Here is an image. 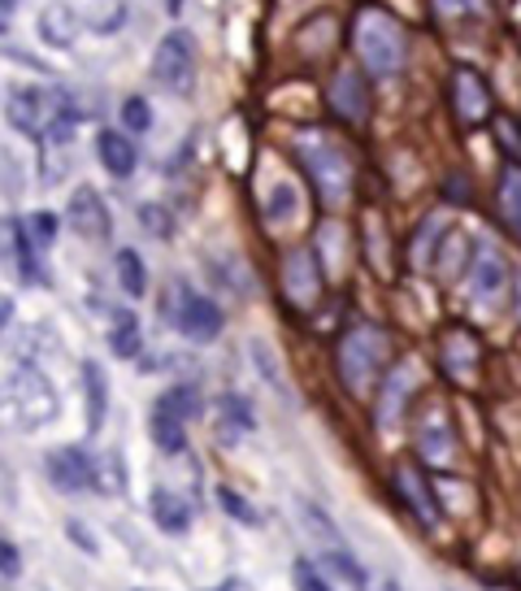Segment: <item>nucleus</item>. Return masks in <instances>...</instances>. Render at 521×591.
<instances>
[{
	"label": "nucleus",
	"mask_w": 521,
	"mask_h": 591,
	"mask_svg": "<svg viewBox=\"0 0 521 591\" xmlns=\"http://www.w3.org/2000/svg\"><path fill=\"white\" fill-rule=\"evenodd\" d=\"M352 49H357L366 74L391 78V74L404 71L409 35L382 4H366V9H357V22H352Z\"/></svg>",
	"instance_id": "1"
},
{
	"label": "nucleus",
	"mask_w": 521,
	"mask_h": 591,
	"mask_svg": "<svg viewBox=\"0 0 521 591\" xmlns=\"http://www.w3.org/2000/svg\"><path fill=\"white\" fill-rule=\"evenodd\" d=\"M296 157L326 205H344L352 196V161L335 140H326L322 131H300Z\"/></svg>",
	"instance_id": "2"
},
{
	"label": "nucleus",
	"mask_w": 521,
	"mask_h": 591,
	"mask_svg": "<svg viewBox=\"0 0 521 591\" xmlns=\"http://www.w3.org/2000/svg\"><path fill=\"white\" fill-rule=\"evenodd\" d=\"M0 418L18 431H35L57 418V391L40 369H18L0 387Z\"/></svg>",
	"instance_id": "3"
},
{
	"label": "nucleus",
	"mask_w": 521,
	"mask_h": 591,
	"mask_svg": "<svg viewBox=\"0 0 521 591\" xmlns=\"http://www.w3.org/2000/svg\"><path fill=\"white\" fill-rule=\"evenodd\" d=\"M335 366H339V378L352 396H366L387 366V331H378L370 322L352 326L335 348Z\"/></svg>",
	"instance_id": "4"
},
{
	"label": "nucleus",
	"mask_w": 521,
	"mask_h": 591,
	"mask_svg": "<svg viewBox=\"0 0 521 591\" xmlns=\"http://www.w3.org/2000/svg\"><path fill=\"white\" fill-rule=\"evenodd\" d=\"M196 413H200V391H196V387L178 383V387L161 391L149 418L152 443H156L165 456H178V452L187 448V422H192Z\"/></svg>",
	"instance_id": "5"
},
{
	"label": "nucleus",
	"mask_w": 521,
	"mask_h": 591,
	"mask_svg": "<svg viewBox=\"0 0 521 591\" xmlns=\"http://www.w3.org/2000/svg\"><path fill=\"white\" fill-rule=\"evenodd\" d=\"M9 122L26 136H57L66 140L70 122H62V100L53 87H40V83H22L13 87V100H9Z\"/></svg>",
	"instance_id": "6"
},
{
	"label": "nucleus",
	"mask_w": 521,
	"mask_h": 591,
	"mask_svg": "<svg viewBox=\"0 0 521 591\" xmlns=\"http://www.w3.org/2000/svg\"><path fill=\"white\" fill-rule=\"evenodd\" d=\"M152 78H156V87H165L174 96H187L196 87V40H192V31L174 26V31L161 35V44L152 53Z\"/></svg>",
	"instance_id": "7"
},
{
	"label": "nucleus",
	"mask_w": 521,
	"mask_h": 591,
	"mask_svg": "<svg viewBox=\"0 0 521 591\" xmlns=\"http://www.w3.org/2000/svg\"><path fill=\"white\" fill-rule=\"evenodd\" d=\"M170 322L178 326V335H187L192 344H214L222 335V309L218 300L192 292V288H174V300H170Z\"/></svg>",
	"instance_id": "8"
},
{
	"label": "nucleus",
	"mask_w": 521,
	"mask_h": 591,
	"mask_svg": "<svg viewBox=\"0 0 521 591\" xmlns=\"http://www.w3.org/2000/svg\"><path fill=\"white\" fill-rule=\"evenodd\" d=\"M465 275H469V296L482 300V304H500L509 283H513L509 261H504V252L496 244H478L469 252V261H465Z\"/></svg>",
	"instance_id": "9"
},
{
	"label": "nucleus",
	"mask_w": 521,
	"mask_h": 591,
	"mask_svg": "<svg viewBox=\"0 0 521 591\" xmlns=\"http://www.w3.org/2000/svg\"><path fill=\"white\" fill-rule=\"evenodd\" d=\"M391 483H395V496L404 501V509L417 517V526H435L439 522V496H435V483H426V474L417 470V465H395V474H391Z\"/></svg>",
	"instance_id": "10"
},
{
	"label": "nucleus",
	"mask_w": 521,
	"mask_h": 591,
	"mask_svg": "<svg viewBox=\"0 0 521 591\" xmlns=\"http://www.w3.org/2000/svg\"><path fill=\"white\" fill-rule=\"evenodd\" d=\"M330 109L344 118V122H366L370 118V78L357 66H344V71L330 78Z\"/></svg>",
	"instance_id": "11"
},
{
	"label": "nucleus",
	"mask_w": 521,
	"mask_h": 591,
	"mask_svg": "<svg viewBox=\"0 0 521 591\" xmlns=\"http://www.w3.org/2000/svg\"><path fill=\"white\" fill-rule=\"evenodd\" d=\"M44 470H48V483L57 492H87V487H96V461L83 448H53L44 456Z\"/></svg>",
	"instance_id": "12"
},
{
	"label": "nucleus",
	"mask_w": 521,
	"mask_h": 591,
	"mask_svg": "<svg viewBox=\"0 0 521 591\" xmlns=\"http://www.w3.org/2000/svg\"><path fill=\"white\" fill-rule=\"evenodd\" d=\"M417 383H422V369H417L413 357H404L400 366L387 374L382 396H378V427H395V418H404V409H409Z\"/></svg>",
	"instance_id": "13"
},
{
	"label": "nucleus",
	"mask_w": 521,
	"mask_h": 591,
	"mask_svg": "<svg viewBox=\"0 0 521 591\" xmlns=\"http://www.w3.org/2000/svg\"><path fill=\"white\" fill-rule=\"evenodd\" d=\"M452 109H456V118L465 127H478V122L491 118V92H487L482 74L469 71V66H460L452 74Z\"/></svg>",
	"instance_id": "14"
},
{
	"label": "nucleus",
	"mask_w": 521,
	"mask_h": 591,
	"mask_svg": "<svg viewBox=\"0 0 521 591\" xmlns=\"http://www.w3.org/2000/svg\"><path fill=\"white\" fill-rule=\"evenodd\" d=\"M283 288H287V300H292L296 309H313V304H317L322 270H317V257H313L308 248L287 252V261H283Z\"/></svg>",
	"instance_id": "15"
},
{
	"label": "nucleus",
	"mask_w": 521,
	"mask_h": 591,
	"mask_svg": "<svg viewBox=\"0 0 521 591\" xmlns=\"http://www.w3.org/2000/svg\"><path fill=\"white\" fill-rule=\"evenodd\" d=\"M417 452L431 461V465H447L456 456V436H452V418H447L444 405H435L422 422H417Z\"/></svg>",
	"instance_id": "16"
},
{
	"label": "nucleus",
	"mask_w": 521,
	"mask_h": 591,
	"mask_svg": "<svg viewBox=\"0 0 521 591\" xmlns=\"http://www.w3.org/2000/svg\"><path fill=\"white\" fill-rule=\"evenodd\" d=\"M66 218L75 226L83 239H109V209H105V201H100V192L96 187H75V196H70V209H66Z\"/></svg>",
	"instance_id": "17"
},
{
	"label": "nucleus",
	"mask_w": 521,
	"mask_h": 591,
	"mask_svg": "<svg viewBox=\"0 0 521 591\" xmlns=\"http://www.w3.org/2000/svg\"><path fill=\"white\" fill-rule=\"evenodd\" d=\"M96 157L113 179H131L135 165H140V152H135L127 131H100L96 136Z\"/></svg>",
	"instance_id": "18"
},
{
	"label": "nucleus",
	"mask_w": 521,
	"mask_h": 591,
	"mask_svg": "<svg viewBox=\"0 0 521 591\" xmlns=\"http://www.w3.org/2000/svg\"><path fill=\"white\" fill-rule=\"evenodd\" d=\"M83 413H87V431L96 436L105 427V413H109V378L96 362L83 366Z\"/></svg>",
	"instance_id": "19"
},
{
	"label": "nucleus",
	"mask_w": 521,
	"mask_h": 591,
	"mask_svg": "<svg viewBox=\"0 0 521 591\" xmlns=\"http://www.w3.org/2000/svg\"><path fill=\"white\" fill-rule=\"evenodd\" d=\"M40 40L44 44H53V49H70L78 40V18L70 4H62V0H53V4H44L40 9Z\"/></svg>",
	"instance_id": "20"
},
{
	"label": "nucleus",
	"mask_w": 521,
	"mask_h": 591,
	"mask_svg": "<svg viewBox=\"0 0 521 591\" xmlns=\"http://www.w3.org/2000/svg\"><path fill=\"white\" fill-rule=\"evenodd\" d=\"M149 509H152V522H156L161 530H170V535H183V530L192 526V505H187L178 492H170V487H152Z\"/></svg>",
	"instance_id": "21"
},
{
	"label": "nucleus",
	"mask_w": 521,
	"mask_h": 591,
	"mask_svg": "<svg viewBox=\"0 0 521 591\" xmlns=\"http://www.w3.org/2000/svg\"><path fill=\"white\" fill-rule=\"evenodd\" d=\"M500 218L521 239V161H509L500 174Z\"/></svg>",
	"instance_id": "22"
},
{
	"label": "nucleus",
	"mask_w": 521,
	"mask_h": 591,
	"mask_svg": "<svg viewBox=\"0 0 521 591\" xmlns=\"http://www.w3.org/2000/svg\"><path fill=\"white\" fill-rule=\"evenodd\" d=\"M109 348H113V357H122V362H131V357H140V348H144V335H140V322H135V313H118L113 318V326H109Z\"/></svg>",
	"instance_id": "23"
},
{
	"label": "nucleus",
	"mask_w": 521,
	"mask_h": 591,
	"mask_svg": "<svg viewBox=\"0 0 521 591\" xmlns=\"http://www.w3.org/2000/svg\"><path fill=\"white\" fill-rule=\"evenodd\" d=\"M296 509H300V517H304V526L326 544V548H348V539H344V530L326 517V509L322 505H313V501H296Z\"/></svg>",
	"instance_id": "24"
},
{
	"label": "nucleus",
	"mask_w": 521,
	"mask_h": 591,
	"mask_svg": "<svg viewBox=\"0 0 521 591\" xmlns=\"http://www.w3.org/2000/svg\"><path fill=\"white\" fill-rule=\"evenodd\" d=\"M118 283H122V292L131 296V300H140V296L149 292V275H144V261H140L135 248L118 252Z\"/></svg>",
	"instance_id": "25"
},
{
	"label": "nucleus",
	"mask_w": 521,
	"mask_h": 591,
	"mask_svg": "<svg viewBox=\"0 0 521 591\" xmlns=\"http://www.w3.org/2000/svg\"><path fill=\"white\" fill-rule=\"evenodd\" d=\"M444 366L452 369L456 378H460L465 369L478 366V344H474V340H469L465 331H452V335H447V344H444Z\"/></svg>",
	"instance_id": "26"
},
{
	"label": "nucleus",
	"mask_w": 521,
	"mask_h": 591,
	"mask_svg": "<svg viewBox=\"0 0 521 591\" xmlns=\"http://www.w3.org/2000/svg\"><path fill=\"white\" fill-rule=\"evenodd\" d=\"M252 427H257V418H252L248 400L243 396H222V440L235 443L230 440L235 431H252Z\"/></svg>",
	"instance_id": "27"
},
{
	"label": "nucleus",
	"mask_w": 521,
	"mask_h": 591,
	"mask_svg": "<svg viewBox=\"0 0 521 591\" xmlns=\"http://www.w3.org/2000/svg\"><path fill=\"white\" fill-rule=\"evenodd\" d=\"M96 487L100 492H127V461L118 452H105L96 461Z\"/></svg>",
	"instance_id": "28"
},
{
	"label": "nucleus",
	"mask_w": 521,
	"mask_h": 591,
	"mask_svg": "<svg viewBox=\"0 0 521 591\" xmlns=\"http://www.w3.org/2000/svg\"><path fill=\"white\" fill-rule=\"evenodd\" d=\"M149 127H152L149 100H144V96H127V100H122V131H127V136H144Z\"/></svg>",
	"instance_id": "29"
},
{
	"label": "nucleus",
	"mask_w": 521,
	"mask_h": 591,
	"mask_svg": "<svg viewBox=\"0 0 521 591\" xmlns=\"http://www.w3.org/2000/svg\"><path fill=\"white\" fill-rule=\"evenodd\" d=\"M252 362H257V369L265 374V383L279 391V396H287V383H283V369H279V362H274V353H270V344H261V340H252Z\"/></svg>",
	"instance_id": "30"
},
{
	"label": "nucleus",
	"mask_w": 521,
	"mask_h": 591,
	"mask_svg": "<svg viewBox=\"0 0 521 591\" xmlns=\"http://www.w3.org/2000/svg\"><path fill=\"white\" fill-rule=\"evenodd\" d=\"M296 209H300L296 187H292V183H279V187H274V196H270V205H265V218L287 222V218H296Z\"/></svg>",
	"instance_id": "31"
},
{
	"label": "nucleus",
	"mask_w": 521,
	"mask_h": 591,
	"mask_svg": "<svg viewBox=\"0 0 521 591\" xmlns=\"http://www.w3.org/2000/svg\"><path fill=\"white\" fill-rule=\"evenodd\" d=\"M218 505H222L226 517H235L239 526H261V514H257V509H252V505H248L235 487H222V492H218Z\"/></svg>",
	"instance_id": "32"
},
{
	"label": "nucleus",
	"mask_w": 521,
	"mask_h": 591,
	"mask_svg": "<svg viewBox=\"0 0 521 591\" xmlns=\"http://www.w3.org/2000/svg\"><path fill=\"white\" fill-rule=\"evenodd\" d=\"M435 4V18L456 22V18H482L487 13V0H431Z\"/></svg>",
	"instance_id": "33"
},
{
	"label": "nucleus",
	"mask_w": 521,
	"mask_h": 591,
	"mask_svg": "<svg viewBox=\"0 0 521 591\" xmlns=\"http://www.w3.org/2000/svg\"><path fill=\"white\" fill-rule=\"evenodd\" d=\"M292 583H296V591H335L330 579H322V570L313 561H296L292 566Z\"/></svg>",
	"instance_id": "34"
},
{
	"label": "nucleus",
	"mask_w": 521,
	"mask_h": 591,
	"mask_svg": "<svg viewBox=\"0 0 521 591\" xmlns=\"http://www.w3.org/2000/svg\"><path fill=\"white\" fill-rule=\"evenodd\" d=\"M26 230H31V239H35L40 248H48V244L57 239V218H53V214H31V218H26Z\"/></svg>",
	"instance_id": "35"
},
{
	"label": "nucleus",
	"mask_w": 521,
	"mask_h": 591,
	"mask_svg": "<svg viewBox=\"0 0 521 591\" xmlns=\"http://www.w3.org/2000/svg\"><path fill=\"white\" fill-rule=\"evenodd\" d=\"M140 218H144V226H149L152 235H161V239H170V235H174V222H170V214H165V209H152V205H144V209H140Z\"/></svg>",
	"instance_id": "36"
},
{
	"label": "nucleus",
	"mask_w": 521,
	"mask_h": 591,
	"mask_svg": "<svg viewBox=\"0 0 521 591\" xmlns=\"http://www.w3.org/2000/svg\"><path fill=\"white\" fill-rule=\"evenodd\" d=\"M18 570H22V561H18V548L0 539V579H18Z\"/></svg>",
	"instance_id": "37"
},
{
	"label": "nucleus",
	"mask_w": 521,
	"mask_h": 591,
	"mask_svg": "<svg viewBox=\"0 0 521 591\" xmlns=\"http://www.w3.org/2000/svg\"><path fill=\"white\" fill-rule=\"evenodd\" d=\"M70 535H75V544H78V548H83V552H91V557L100 552V548H96V539H91V530H83L78 522H70Z\"/></svg>",
	"instance_id": "38"
},
{
	"label": "nucleus",
	"mask_w": 521,
	"mask_h": 591,
	"mask_svg": "<svg viewBox=\"0 0 521 591\" xmlns=\"http://www.w3.org/2000/svg\"><path fill=\"white\" fill-rule=\"evenodd\" d=\"M361 591H400V588H395L387 574H373V570H370V579H366V588H361Z\"/></svg>",
	"instance_id": "39"
},
{
	"label": "nucleus",
	"mask_w": 521,
	"mask_h": 591,
	"mask_svg": "<svg viewBox=\"0 0 521 591\" xmlns=\"http://www.w3.org/2000/svg\"><path fill=\"white\" fill-rule=\"evenodd\" d=\"M513 292H518V318H521V275L513 279Z\"/></svg>",
	"instance_id": "40"
}]
</instances>
